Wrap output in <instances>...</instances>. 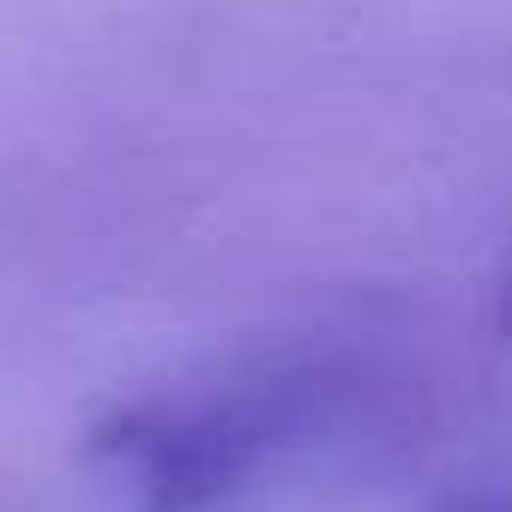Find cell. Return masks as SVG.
<instances>
[{
  "label": "cell",
  "instance_id": "obj_1",
  "mask_svg": "<svg viewBox=\"0 0 512 512\" xmlns=\"http://www.w3.org/2000/svg\"><path fill=\"white\" fill-rule=\"evenodd\" d=\"M386 392L344 338H272L139 392L91 428V470L115 512H229L314 452L350 440Z\"/></svg>",
  "mask_w": 512,
  "mask_h": 512
},
{
  "label": "cell",
  "instance_id": "obj_3",
  "mask_svg": "<svg viewBox=\"0 0 512 512\" xmlns=\"http://www.w3.org/2000/svg\"><path fill=\"white\" fill-rule=\"evenodd\" d=\"M488 314H494V332L512 344V260L500 266V278H494V296H488Z\"/></svg>",
  "mask_w": 512,
  "mask_h": 512
},
{
  "label": "cell",
  "instance_id": "obj_2",
  "mask_svg": "<svg viewBox=\"0 0 512 512\" xmlns=\"http://www.w3.org/2000/svg\"><path fill=\"white\" fill-rule=\"evenodd\" d=\"M434 512H512V482H506V488H476V494H458V500H446V506H434Z\"/></svg>",
  "mask_w": 512,
  "mask_h": 512
}]
</instances>
